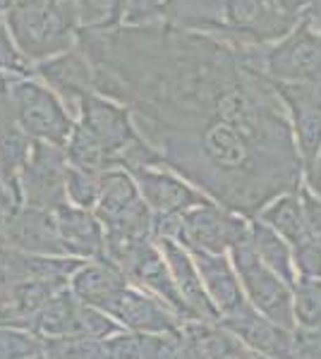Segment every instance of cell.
Segmentation results:
<instances>
[{"label": "cell", "instance_id": "27", "mask_svg": "<svg viewBox=\"0 0 321 359\" xmlns=\"http://www.w3.org/2000/svg\"><path fill=\"white\" fill-rule=\"evenodd\" d=\"M46 352V340L22 328H0V359H32Z\"/></svg>", "mask_w": 321, "mask_h": 359}, {"label": "cell", "instance_id": "28", "mask_svg": "<svg viewBox=\"0 0 321 359\" xmlns=\"http://www.w3.org/2000/svg\"><path fill=\"white\" fill-rule=\"evenodd\" d=\"M0 74H5V77H22V79L34 74V65L22 55L20 46L15 43L5 20H0Z\"/></svg>", "mask_w": 321, "mask_h": 359}, {"label": "cell", "instance_id": "25", "mask_svg": "<svg viewBox=\"0 0 321 359\" xmlns=\"http://www.w3.org/2000/svg\"><path fill=\"white\" fill-rule=\"evenodd\" d=\"M81 29H115L125 25L127 0H77Z\"/></svg>", "mask_w": 321, "mask_h": 359}, {"label": "cell", "instance_id": "30", "mask_svg": "<svg viewBox=\"0 0 321 359\" xmlns=\"http://www.w3.org/2000/svg\"><path fill=\"white\" fill-rule=\"evenodd\" d=\"M168 0H127V15L125 25L139 27V25H151L156 20H163Z\"/></svg>", "mask_w": 321, "mask_h": 359}, {"label": "cell", "instance_id": "15", "mask_svg": "<svg viewBox=\"0 0 321 359\" xmlns=\"http://www.w3.org/2000/svg\"><path fill=\"white\" fill-rule=\"evenodd\" d=\"M34 139L20 127L10 101V91L0 96V184L15 206H22V172L29 163Z\"/></svg>", "mask_w": 321, "mask_h": 359}, {"label": "cell", "instance_id": "26", "mask_svg": "<svg viewBox=\"0 0 321 359\" xmlns=\"http://www.w3.org/2000/svg\"><path fill=\"white\" fill-rule=\"evenodd\" d=\"M101 177H103V172L70 165L67 168V201L70 204L94 211L98 204V194H101Z\"/></svg>", "mask_w": 321, "mask_h": 359}, {"label": "cell", "instance_id": "8", "mask_svg": "<svg viewBox=\"0 0 321 359\" xmlns=\"http://www.w3.org/2000/svg\"><path fill=\"white\" fill-rule=\"evenodd\" d=\"M34 74L60 98L63 106L67 108L74 120H77L81 101L96 94L94 69H91L89 57L79 46H74L67 53L48 57V60L34 65Z\"/></svg>", "mask_w": 321, "mask_h": 359}, {"label": "cell", "instance_id": "21", "mask_svg": "<svg viewBox=\"0 0 321 359\" xmlns=\"http://www.w3.org/2000/svg\"><path fill=\"white\" fill-rule=\"evenodd\" d=\"M256 218H259L261 223H266L268 228L276 230L293 249L312 240L307 221H305V208H302L300 189H297V192L281 194L278 199H273L266 208H261V213Z\"/></svg>", "mask_w": 321, "mask_h": 359}, {"label": "cell", "instance_id": "17", "mask_svg": "<svg viewBox=\"0 0 321 359\" xmlns=\"http://www.w3.org/2000/svg\"><path fill=\"white\" fill-rule=\"evenodd\" d=\"M156 242H159L163 257H166L168 266H171L175 285H178L185 306L190 309L192 321L218 323L221 314H218V309H216V304L211 302V297H209L207 287H204L202 276H199V271H197V264H195V259H192V254L175 240H156Z\"/></svg>", "mask_w": 321, "mask_h": 359}, {"label": "cell", "instance_id": "7", "mask_svg": "<svg viewBox=\"0 0 321 359\" xmlns=\"http://www.w3.org/2000/svg\"><path fill=\"white\" fill-rule=\"evenodd\" d=\"M74 123L110 156L113 168L118 156L139 137L130 108L101 94H91L81 101Z\"/></svg>", "mask_w": 321, "mask_h": 359}, {"label": "cell", "instance_id": "3", "mask_svg": "<svg viewBox=\"0 0 321 359\" xmlns=\"http://www.w3.org/2000/svg\"><path fill=\"white\" fill-rule=\"evenodd\" d=\"M232 266H235L237 276H240L242 290L247 302L254 306L259 314L271 318L273 323L295 331V311H293V287L273 273L268 266H264L256 257L252 240L244 237L235 247L228 252Z\"/></svg>", "mask_w": 321, "mask_h": 359}, {"label": "cell", "instance_id": "35", "mask_svg": "<svg viewBox=\"0 0 321 359\" xmlns=\"http://www.w3.org/2000/svg\"><path fill=\"white\" fill-rule=\"evenodd\" d=\"M305 172H307V187L317 196H321V158Z\"/></svg>", "mask_w": 321, "mask_h": 359}, {"label": "cell", "instance_id": "2", "mask_svg": "<svg viewBox=\"0 0 321 359\" xmlns=\"http://www.w3.org/2000/svg\"><path fill=\"white\" fill-rule=\"evenodd\" d=\"M10 101L17 123L34 142L67 147L74 132V118L48 86L32 77H15L10 84Z\"/></svg>", "mask_w": 321, "mask_h": 359}, {"label": "cell", "instance_id": "4", "mask_svg": "<svg viewBox=\"0 0 321 359\" xmlns=\"http://www.w3.org/2000/svg\"><path fill=\"white\" fill-rule=\"evenodd\" d=\"M106 233H118L139 240H154V213L144 201L139 184L122 168L106 170L101 177V194L94 208Z\"/></svg>", "mask_w": 321, "mask_h": 359}, {"label": "cell", "instance_id": "38", "mask_svg": "<svg viewBox=\"0 0 321 359\" xmlns=\"http://www.w3.org/2000/svg\"><path fill=\"white\" fill-rule=\"evenodd\" d=\"M240 359H271V357H264V355H259V352H252V350H244V355Z\"/></svg>", "mask_w": 321, "mask_h": 359}, {"label": "cell", "instance_id": "24", "mask_svg": "<svg viewBox=\"0 0 321 359\" xmlns=\"http://www.w3.org/2000/svg\"><path fill=\"white\" fill-rule=\"evenodd\" d=\"M293 311L297 328L321 331V280L297 278L293 285Z\"/></svg>", "mask_w": 321, "mask_h": 359}, {"label": "cell", "instance_id": "22", "mask_svg": "<svg viewBox=\"0 0 321 359\" xmlns=\"http://www.w3.org/2000/svg\"><path fill=\"white\" fill-rule=\"evenodd\" d=\"M249 240L256 252V257L264 262V266L273 271L278 278H283L290 287L297 283V269L293 259V247L283 240L273 228L261 223L259 218L249 221Z\"/></svg>", "mask_w": 321, "mask_h": 359}, {"label": "cell", "instance_id": "1", "mask_svg": "<svg viewBox=\"0 0 321 359\" xmlns=\"http://www.w3.org/2000/svg\"><path fill=\"white\" fill-rule=\"evenodd\" d=\"M5 22L32 65L67 53L79 41L77 0H10Z\"/></svg>", "mask_w": 321, "mask_h": 359}, {"label": "cell", "instance_id": "40", "mask_svg": "<svg viewBox=\"0 0 321 359\" xmlns=\"http://www.w3.org/2000/svg\"><path fill=\"white\" fill-rule=\"evenodd\" d=\"M32 359H48V357H46V352H44V355H37V357H32Z\"/></svg>", "mask_w": 321, "mask_h": 359}, {"label": "cell", "instance_id": "31", "mask_svg": "<svg viewBox=\"0 0 321 359\" xmlns=\"http://www.w3.org/2000/svg\"><path fill=\"white\" fill-rule=\"evenodd\" d=\"M290 359H321V331L295 328Z\"/></svg>", "mask_w": 321, "mask_h": 359}, {"label": "cell", "instance_id": "23", "mask_svg": "<svg viewBox=\"0 0 321 359\" xmlns=\"http://www.w3.org/2000/svg\"><path fill=\"white\" fill-rule=\"evenodd\" d=\"M79 306L81 302L74 297V292L65 287V290L53 294L48 304L39 311L32 333L41 335V338H72Z\"/></svg>", "mask_w": 321, "mask_h": 359}, {"label": "cell", "instance_id": "32", "mask_svg": "<svg viewBox=\"0 0 321 359\" xmlns=\"http://www.w3.org/2000/svg\"><path fill=\"white\" fill-rule=\"evenodd\" d=\"M300 199H302V208H305V221H307L309 235H312V240H317L321 245V196H317L305 184V187H300Z\"/></svg>", "mask_w": 321, "mask_h": 359}, {"label": "cell", "instance_id": "42", "mask_svg": "<svg viewBox=\"0 0 321 359\" xmlns=\"http://www.w3.org/2000/svg\"><path fill=\"white\" fill-rule=\"evenodd\" d=\"M0 13H5V8H0Z\"/></svg>", "mask_w": 321, "mask_h": 359}, {"label": "cell", "instance_id": "5", "mask_svg": "<svg viewBox=\"0 0 321 359\" xmlns=\"http://www.w3.org/2000/svg\"><path fill=\"white\" fill-rule=\"evenodd\" d=\"M67 154L63 147L34 142L29 163L22 172V206L58 211L67 201Z\"/></svg>", "mask_w": 321, "mask_h": 359}, {"label": "cell", "instance_id": "39", "mask_svg": "<svg viewBox=\"0 0 321 359\" xmlns=\"http://www.w3.org/2000/svg\"><path fill=\"white\" fill-rule=\"evenodd\" d=\"M8 5H10V0H0V8H5V10H8Z\"/></svg>", "mask_w": 321, "mask_h": 359}, {"label": "cell", "instance_id": "43", "mask_svg": "<svg viewBox=\"0 0 321 359\" xmlns=\"http://www.w3.org/2000/svg\"><path fill=\"white\" fill-rule=\"evenodd\" d=\"M319 158H321V156H319Z\"/></svg>", "mask_w": 321, "mask_h": 359}, {"label": "cell", "instance_id": "6", "mask_svg": "<svg viewBox=\"0 0 321 359\" xmlns=\"http://www.w3.org/2000/svg\"><path fill=\"white\" fill-rule=\"evenodd\" d=\"M244 237H249V218L221 206L218 201H209L183 216L180 245L185 249L228 254Z\"/></svg>", "mask_w": 321, "mask_h": 359}, {"label": "cell", "instance_id": "14", "mask_svg": "<svg viewBox=\"0 0 321 359\" xmlns=\"http://www.w3.org/2000/svg\"><path fill=\"white\" fill-rule=\"evenodd\" d=\"M132 177L137 180L139 192L149 204L151 213H159V216H185L192 208L214 201L211 196L197 192L185 180L163 170V168L137 170L132 172Z\"/></svg>", "mask_w": 321, "mask_h": 359}, {"label": "cell", "instance_id": "13", "mask_svg": "<svg viewBox=\"0 0 321 359\" xmlns=\"http://www.w3.org/2000/svg\"><path fill=\"white\" fill-rule=\"evenodd\" d=\"M218 323L235 335L247 350L259 352V355L271 359H290L295 331H288V328L273 323L271 318L259 314L252 304H244L240 311L223 316Z\"/></svg>", "mask_w": 321, "mask_h": 359}, {"label": "cell", "instance_id": "11", "mask_svg": "<svg viewBox=\"0 0 321 359\" xmlns=\"http://www.w3.org/2000/svg\"><path fill=\"white\" fill-rule=\"evenodd\" d=\"M108 316L115 318L125 331L149 335L173 333L185 323V318L171 304H166L156 294L144 292L132 285H127L122 290V294L108 309Z\"/></svg>", "mask_w": 321, "mask_h": 359}, {"label": "cell", "instance_id": "16", "mask_svg": "<svg viewBox=\"0 0 321 359\" xmlns=\"http://www.w3.org/2000/svg\"><path fill=\"white\" fill-rule=\"evenodd\" d=\"M84 264L72 257H37L10 247H0V283L15 287L25 283L51 280L70 285V278Z\"/></svg>", "mask_w": 321, "mask_h": 359}, {"label": "cell", "instance_id": "37", "mask_svg": "<svg viewBox=\"0 0 321 359\" xmlns=\"http://www.w3.org/2000/svg\"><path fill=\"white\" fill-rule=\"evenodd\" d=\"M281 3H283L285 10H295V8H300V5L305 3V0H281Z\"/></svg>", "mask_w": 321, "mask_h": 359}, {"label": "cell", "instance_id": "19", "mask_svg": "<svg viewBox=\"0 0 321 359\" xmlns=\"http://www.w3.org/2000/svg\"><path fill=\"white\" fill-rule=\"evenodd\" d=\"M127 285H130L127 276L106 257L84 262L70 278V290L74 292V297L81 304L94 306V309H101L106 314Z\"/></svg>", "mask_w": 321, "mask_h": 359}, {"label": "cell", "instance_id": "34", "mask_svg": "<svg viewBox=\"0 0 321 359\" xmlns=\"http://www.w3.org/2000/svg\"><path fill=\"white\" fill-rule=\"evenodd\" d=\"M13 199H10V194L5 192V187L0 184V245H3V230H5V221H8L10 211H13Z\"/></svg>", "mask_w": 321, "mask_h": 359}, {"label": "cell", "instance_id": "12", "mask_svg": "<svg viewBox=\"0 0 321 359\" xmlns=\"http://www.w3.org/2000/svg\"><path fill=\"white\" fill-rule=\"evenodd\" d=\"M266 67L278 82L321 84V36L312 34L305 22L268 53Z\"/></svg>", "mask_w": 321, "mask_h": 359}, {"label": "cell", "instance_id": "9", "mask_svg": "<svg viewBox=\"0 0 321 359\" xmlns=\"http://www.w3.org/2000/svg\"><path fill=\"white\" fill-rule=\"evenodd\" d=\"M273 89L290 108L297 154L305 170H309L321 156V84L317 82H276Z\"/></svg>", "mask_w": 321, "mask_h": 359}, {"label": "cell", "instance_id": "36", "mask_svg": "<svg viewBox=\"0 0 321 359\" xmlns=\"http://www.w3.org/2000/svg\"><path fill=\"white\" fill-rule=\"evenodd\" d=\"M15 77H5V74H0V96H5L10 91V84H13Z\"/></svg>", "mask_w": 321, "mask_h": 359}, {"label": "cell", "instance_id": "29", "mask_svg": "<svg viewBox=\"0 0 321 359\" xmlns=\"http://www.w3.org/2000/svg\"><path fill=\"white\" fill-rule=\"evenodd\" d=\"M297 278H314L321 280V245L317 240H309L305 245L293 249Z\"/></svg>", "mask_w": 321, "mask_h": 359}, {"label": "cell", "instance_id": "18", "mask_svg": "<svg viewBox=\"0 0 321 359\" xmlns=\"http://www.w3.org/2000/svg\"><path fill=\"white\" fill-rule=\"evenodd\" d=\"M188 252L195 259L204 287H207L209 297L218 309L221 318L235 314L244 304H249L247 297H244L240 276H237L228 254H209L199 252V249H188Z\"/></svg>", "mask_w": 321, "mask_h": 359}, {"label": "cell", "instance_id": "41", "mask_svg": "<svg viewBox=\"0 0 321 359\" xmlns=\"http://www.w3.org/2000/svg\"><path fill=\"white\" fill-rule=\"evenodd\" d=\"M319 22H321V5H319Z\"/></svg>", "mask_w": 321, "mask_h": 359}, {"label": "cell", "instance_id": "10", "mask_svg": "<svg viewBox=\"0 0 321 359\" xmlns=\"http://www.w3.org/2000/svg\"><path fill=\"white\" fill-rule=\"evenodd\" d=\"M37 257H67L58 233L55 213L32 206H13L3 230V245Z\"/></svg>", "mask_w": 321, "mask_h": 359}, {"label": "cell", "instance_id": "20", "mask_svg": "<svg viewBox=\"0 0 321 359\" xmlns=\"http://www.w3.org/2000/svg\"><path fill=\"white\" fill-rule=\"evenodd\" d=\"M55 213L58 233L65 247V254L81 262L103 257V242H106V228L96 218L94 211L79 208L72 204L60 206Z\"/></svg>", "mask_w": 321, "mask_h": 359}, {"label": "cell", "instance_id": "33", "mask_svg": "<svg viewBox=\"0 0 321 359\" xmlns=\"http://www.w3.org/2000/svg\"><path fill=\"white\" fill-rule=\"evenodd\" d=\"M0 328H22L25 331L20 311H17L15 292L5 283H0Z\"/></svg>", "mask_w": 321, "mask_h": 359}]
</instances>
